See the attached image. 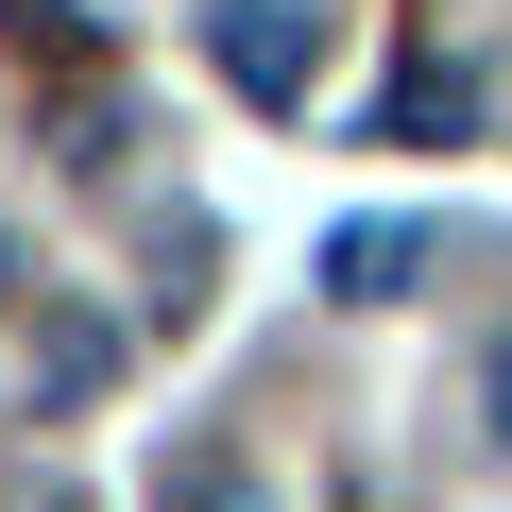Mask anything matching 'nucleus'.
<instances>
[{
	"label": "nucleus",
	"instance_id": "obj_7",
	"mask_svg": "<svg viewBox=\"0 0 512 512\" xmlns=\"http://www.w3.org/2000/svg\"><path fill=\"white\" fill-rule=\"evenodd\" d=\"M0 291H18V256H0Z\"/></svg>",
	"mask_w": 512,
	"mask_h": 512
},
{
	"label": "nucleus",
	"instance_id": "obj_4",
	"mask_svg": "<svg viewBox=\"0 0 512 512\" xmlns=\"http://www.w3.org/2000/svg\"><path fill=\"white\" fill-rule=\"evenodd\" d=\"M103 376H120V325H86V308H52V325H35V393H52V410H86Z\"/></svg>",
	"mask_w": 512,
	"mask_h": 512
},
{
	"label": "nucleus",
	"instance_id": "obj_6",
	"mask_svg": "<svg viewBox=\"0 0 512 512\" xmlns=\"http://www.w3.org/2000/svg\"><path fill=\"white\" fill-rule=\"evenodd\" d=\"M478 427H495V461H512V325H495V359H478Z\"/></svg>",
	"mask_w": 512,
	"mask_h": 512
},
{
	"label": "nucleus",
	"instance_id": "obj_2",
	"mask_svg": "<svg viewBox=\"0 0 512 512\" xmlns=\"http://www.w3.org/2000/svg\"><path fill=\"white\" fill-rule=\"evenodd\" d=\"M154 512H291V495L256 478L239 444H205V427H188V444H154Z\"/></svg>",
	"mask_w": 512,
	"mask_h": 512
},
{
	"label": "nucleus",
	"instance_id": "obj_5",
	"mask_svg": "<svg viewBox=\"0 0 512 512\" xmlns=\"http://www.w3.org/2000/svg\"><path fill=\"white\" fill-rule=\"evenodd\" d=\"M0 35H18V52H52V69H69V52H86V0H0Z\"/></svg>",
	"mask_w": 512,
	"mask_h": 512
},
{
	"label": "nucleus",
	"instance_id": "obj_1",
	"mask_svg": "<svg viewBox=\"0 0 512 512\" xmlns=\"http://www.w3.org/2000/svg\"><path fill=\"white\" fill-rule=\"evenodd\" d=\"M205 52H222V86L239 103H308V69H325V18H308V0H205Z\"/></svg>",
	"mask_w": 512,
	"mask_h": 512
},
{
	"label": "nucleus",
	"instance_id": "obj_3",
	"mask_svg": "<svg viewBox=\"0 0 512 512\" xmlns=\"http://www.w3.org/2000/svg\"><path fill=\"white\" fill-rule=\"evenodd\" d=\"M410 274H427V222H342V239H325V291H342V308H393Z\"/></svg>",
	"mask_w": 512,
	"mask_h": 512
}]
</instances>
